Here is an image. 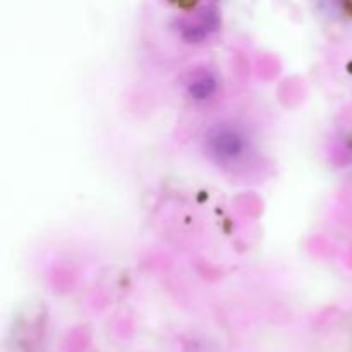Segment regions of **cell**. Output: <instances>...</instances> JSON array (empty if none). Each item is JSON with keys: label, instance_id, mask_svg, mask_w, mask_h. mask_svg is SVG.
Segmentation results:
<instances>
[{"label": "cell", "instance_id": "obj_2", "mask_svg": "<svg viewBox=\"0 0 352 352\" xmlns=\"http://www.w3.org/2000/svg\"><path fill=\"white\" fill-rule=\"evenodd\" d=\"M181 36L188 41H201L219 26V14L215 7H203L195 17H182L177 21Z\"/></svg>", "mask_w": 352, "mask_h": 352}, {"label": "cell", "instance_id": "obj_1", "mask_svg": "<svg viewBox=\"0 0 352 352\" xmlns=\"http://www.w3.org/2000/svg\"><path fill=\"white\" fill-rule=\"evenodd\" d=\"M205 148L219 164L236 165L250 153L251 140L243 126L230 120H220L206 131Z\"/></svg>", "mask_w": 352, "mask_h": 352}, {"label": "cell", "instance_id": "obj_3", "mask_svg": "<svg viewBox=\"0 0 352 352\" xmlns=\"http://www.w3.org/2000/svg\"><path fill=\"white\" fill-rule=\"evenodd\" d=\"M220 86V78L213 69L201 67L196 69L195 72H191L188 82H186V89H188V95L191 96L196 102H205L210 100L217 91H219Z\"/></svg>", "mask_w": 352, "mask_h": 352}]
</instances>
